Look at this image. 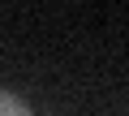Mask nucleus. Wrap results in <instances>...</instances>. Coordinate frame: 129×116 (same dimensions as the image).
Returning a JSON list of instances; mask_svg holds the SVG:
<instances>
[{
    "label": "nucleus",
    "mask_w": 129,
    "mask_h": 116,
    "mask_svg": "<svg viewBox=\"0 0 129 116\" xmlns=\"http://www.w3.org/2000/svg\"><path fill=\"white\" fill-rule=\"evenodd\" d=\"M0 116H35V112H30V103H26L22 95L0 90Z\"/></svg>",
    "instance_id": "nucleus-1"
}]
</instances>
